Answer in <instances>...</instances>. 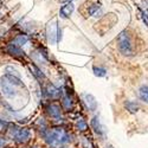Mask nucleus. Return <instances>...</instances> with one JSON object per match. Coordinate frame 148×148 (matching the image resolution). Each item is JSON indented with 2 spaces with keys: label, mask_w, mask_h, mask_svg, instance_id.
Here are the masks:
<instances>
[{
  "label": "nucleus",
  "mask_w": 148,
  "mask_h": 148,
  "mask_svg": "<svg viewBox=\"0 0 148 148\" xmlns=\"http://www.w3.org/2000/svg\"><path fill=\"white\" fill-rule=\"evenodd\" d=\"M45 92L49 97H51V98H57L60 96V90L55 87L53 84H47L46 85V88H45Z\"/></svg>",
  "instance_id": "obj_10"
},
{
  "label": "nucleus",
  "mask_w": 148,
  "mask_h": 148,
  "mask_svg": "<svg viewBox=\"0 0 148 148\" xmlns=\"http://www.w3.org/2000/svg\"><path fill=\"white\" fill-rule=\"evenodd\" d=\"M31 136V132L27 129V128H21V129H18L14 134V140L19 143L21 142H26Z\"/></svg>",
  "instance_id": "obj_8"
},
{
  "label": "nucleus",
  "mask_w": 148,
  "mask_h": 148,
  "mask_svg": "<svg viewBox=\"0 0 148 148\" xmlns=\"http://www.w3.org/2000/svg\"><path fill=\"white\" fill-rule=\"evenodd\" d=\"M5 126H6V122H5L4 120H1V119H0V129H3Z\"/></svg>",
  "instance_id": "obj_21"
},
{
  "label": "nucleus",
  "mask_w": 148,
  "mask_h": 148,
  "mask_svg": "<svg viewBox=\"0 0 148 148\" xmlns=\"http://www.w3.org/2000/svg\"><path fill=\"white\" fill-rule=\"evenodd\" d=\"M33 148H37V147H33Z\"/></svg>",
  "instance_id": "obj_24"
},
{
  "label": "nucleus",
  "mask_w": 148,
  "mask_h": 148,
  "mask_svg": "<svg viewBox=\"0 0 148 148\" xmlns=\"http://www.w3.org/2000/svg\"><path fill=\"white\" fill-rule=\"evenodd\" d=\"M117 46H119V50L122 55H125V56H132L133 55V45H132V40H130V37H129L128 32L123 31L119 34Z\"/></svg>",
  "instance_id": "obj_2"
},
{
  "label": "nucleus",
  "mask_w": 148,
  "mask_h": 148,
  "mask_svg": "<svg viewBox=\"0 0 148 148\" xmlns=\"http://www.w3.org/2000/svg\"><path fill=\"white\" fill-rule=\"evenodd\" d=\"M90 125H91V127H92V129L95 130L96 134L101 135V136L106 134V127L103 126V123L101 122V120H100V117H98V116H94L92 117Z\"/></svg>",
  "instance_id": "obj_7"
},
{
  "label": "nucleus",
  "mask_w": 148,
  "mask_h": 148,
  "mask_svg": "<svg viewBox=\"0 0 148 148\" xmlns=\"http://www.w3.org/2000/svg\"><path fill=\"white\" fill-rule=\"evenodd\" d=\"M142 19H143V21H145V24L148 26V14L146 13V12H142Z\"/></svg>",
  "instance_id": "obj_20"
},
{
  "label": "nucleus",
  "mask_w": 148,
  "mask_h": 148,
  "mask_svg": "<svg viewBox=\"0 0 148 148\" xmlns=\"http://www.w3.org/2000/svg\"><path fill=\"white\" fill-rule=\"evenodd\" d=\"M4 143H5V141H4L1 138H0V148H1V147L4 146Z\"/></svg>",
  "instance_id": "obj_22"
},
{
  "label": "nucleus",
  "mask_w": 148,
  "mask_h": 148,
  "mask_svg": "<svg viewBox=\"0 0 148 148\" xmlns=\"http://www.w3.org/2000/svg\"><path fill=\"white\" fill-rule=\"evenodd\" d=\"M100 10H101V5L100 4H94V5L89 6L88 12H89V14H91L94 17H98V11Z\"/></svg>",
  "instance_id": "obj_15"
},
{
  "label": "nucleus",
  "mask_w": 148,
  "mask_h": 148,
  "mask_svg": "<svg viewBox=\"0 0 148 148\" xmlns=\"http://www.w3.org/2000/svg\"><path fill=\"white\" fill-rule=\"evenodd\" d=\"M47 114L55 120L62 119V108L58 103H50L46 108Z\"/></svg>",
  "instance_id": "obj_5"
},
{
  "label": "nucleus",
  "mask_w": 148,
  "mask_h": 148,
  "mask_svg": "<svg viewBox=\"0 0 148 148\" xmlns=\"http://www.w3.org/2000/svg\"><path fill=\"white\" fill-rule=\"evenodd\" d=\"M27 42H29L27 36H25V34H19V36H17L16 38L13 39V43H12V44H14V45H17V46H23V45H25Z\"/></svg>",
  "instance_id": "obj_13"
},
{
  "label": "nucleus",
  "mask_w": 148,
  "mask_h": 148,
  "mask_svg": "<svg viewBox=\"0 0 148 148\" xmlns=\"http://www.w3.org/2000/svg\"><path fill=\"white\" fill-rule=\"evenodd\" d=\"M126 108L129 110L130 113H136L138 110H139V106L135 103V102H130V101L126 103Z\"/></svg>",
  "instance_id": "obj_17"
},
{
  "label": "nucleus",
  "mask_w": 148,
  "mask_h": 148,
  "mask_svg": "<svg viewBox=\"0 0 148 148\" xmlns=\"http://www.w3.org/2000/svg\"><path fill=\"white\" fill-rule=\"evenodd\" d=\"M30 69L32 71V73L34 75L36 78H38V79H45V75L40 71V69H38L36 65H30Z\"/></svg>",
  "instance_id": "obj_14"
},
{
  "label": "nucleus",
  "mask_w": 148,
  "mask_h": 148,
  "mask_svg": "<svg viewBox=\"0 0 148 148\" xmlns=\"http://www.w3.org/2000/svg\"><path fill=\"white\" fill-rule=\"evenodd\" d=\"M107 148H113V147H112V146H108V147H107Z\"/></svg>",
  "instance_id": "obj_23"
},
{
  "label": "nucleus",
  "mask_w": 148,
  "mask_h": 148,
  "mask_svg": "<svg viewBox=\"0 0 148 148\" xmlns=\"http://www.w3.org/2000/svg\"><path fill=\"white\" fill-rule=\"evenodd\" d=\"M82 100H83V102L85 103V106H87V108L89 110H91V112L96 110V108H97V101H96V98L91 94H88V92L82 94Z\"/></svg>",
  "instance_id": "obj_6"
},
{
  "label": "nucleus",
  "mask_w": 148,
  "mask_h": 148,
  "mask_svg": "<svg viewBox=\"0 0 148 148\" xmlns=\"http://www.w3.org/2000/svg\"><path fill=\"white\" fill-rule=\"evenodd\" d=\"M94 73L97 77H104L107 75V70L104 68H101V66H95L94 68Z\"/></svg>",
  "instance_id": "obj_16"
},
{
  "label": "nucleus",
  "mask_w": 148,
  "mask_h": 148,
  "mask_svg": "<svg viewBox=\"0 0 148 148\" xmlns=\"http://www.w3.org/2000/svg\"><path fill=\"white\" fill-rule=\"evenodd\" d=\"M69 1H71V0H69Z\"/></svg>",
  "instance_id": "obj_25"
},
{
  "label": "nucleus",
  "mask_w": 148,
  "mask_h": 148,
  "mask_svg": "<svg viewBox=\"0 0 148 148\" xmlns=\"http://www.w3.org/2000/svg\"><path fill=\"white\" fill-rule=\"evenodd\" d=\"M7 53H10V55H12V56H16V57H21V56H24V51L20 49V46H17V45H14V44H10L8 46H7Z\"/></svg>",
  "instance_id": "obj_11"
},
{
  "label": "nucleus",
  "mask_w": 148,
  "mask_h": 148,
  "mask_svg": "<svg viewBox=\"0 0 148 148\" xmlns=\"http://www.w3.org/2000/svg\"><path fill=\"white\" fill-rule=\"evenodd\" d=\"M70 135L62 128H52L45 134V141L50 147H59L70 142Z\"/></svg>",
  "instance_id": "obj_1"
},
{
  "label": "nucleus",
  "mask_w": 148,
  "mask_h": 148,
  "mask_svg": "<svg viewBox=\"0 0 148 148\" xmlns=\"http://www.w3.org/2000/svg\"><path fill=\"white\" fill-rule=\"evenodd\" d=\"M46 36H47V42L50 44H57L62 39V30L58 26L57 20H52L49 23L46 27Z\"/></svg>",
  "instance_id": "obj_3"
},
{
  "label": "nucleus",
  "mask_w": 148,
  "mask_h": 148,
  "mask_svg": "<svg viewBox=\"0 0 148 148\" xmlns=\"http://www.w3.org/2000/svg\"><path fill=\"white\" fill-rule=\"evenodd\" d=\"M14 85L13 84H11L5 77L1 79V89H3V92L4 95L7 97V98H13L16 97V90H14Z\"/></svg>",
  "instance_id": "obj_4"
},
{
  "label": "nucleus",
  "mask_w": 148,
  "mask_h": 148,
  "mask_svg": "<svg viewBox=\"0 0 148 148\" xmlns=\"http://www.w3.org/2000/svg\"><path fill=\"white\" fill-rule=\"evenodd\" d=\"M138 94H139L140 100L148 104V84L141 85V87L139 88V90H138Z\"/></svg>",
  "instance_id": "obj_12"
},
{
  "label": "nucleus",
  "mask_w": 148,
  "mask_h": 148,
  "mask_svg": "<svg viewBox=\"0 0 148 148\" xmlns=\"http://www.w3.org/2000/svg\"><path fill=\"white\" fill-rule=\"evenodd\" d=\"M63 104L65 106V108H71V104H72L71 98H69V97H64V98H63Z\"/></svg>",
  "instance_id": "obj_19"
},
{
  "label": "nucleus",
  "mask_w": 148,
  "mask_h": 148,
  "mask_svg": "<svg viewBox=\"0 0 148 148\" xmlns=\"http://www.w3.org/2000/svg\"><path fill=\"white\" fill-rule=\"evenodd\" d=\"M76 127L78 128V130L84 132V130H87L88 125H87V122H85L83 119H78V121H77V123H76Z\"/></svg>",
  "instance_id": "obj_18"
},
{
  "label": "nucleus",
  "mask_w": 148,
  "mask_h": 148,
  "mask_svg": "<svg viewBox=\"0 0 148 148\" xmlns=\"http://www.w3.org/2000/svg\"><path fill=\"white\" fill-rule=\"evenodd\" d=\"M73 5L71 4V3H68V4H65V5H63L60 7V10H59V14H60V17L62 18H69L70 16H71V13L73 12Z\"/></svg>",
  "instance_id": "obj_9"
}]
</instances>
